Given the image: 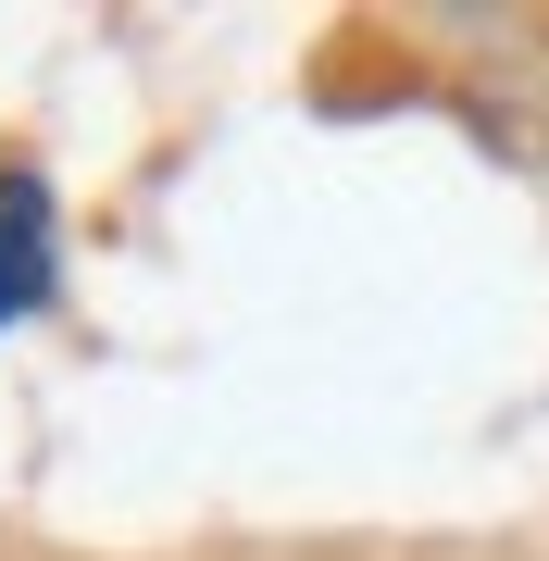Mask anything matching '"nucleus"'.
Wrapping results in <instances>:
<instances>
[{
  "label": "nucleus",
  "instance_id": "nucleus-1",
  "mask_svg": "<svg viewBox=\"0 0 549 561\" xmlns=\"http://www.w3.org/2000/svg\"><path fill=\"white\" fill-rule=\"evenodd\" d=\"M50 300V201L25 175H0V324Z\"/></svg>",
  "mask_w": 549,
  "mask_h": 561
}]
</instances>
